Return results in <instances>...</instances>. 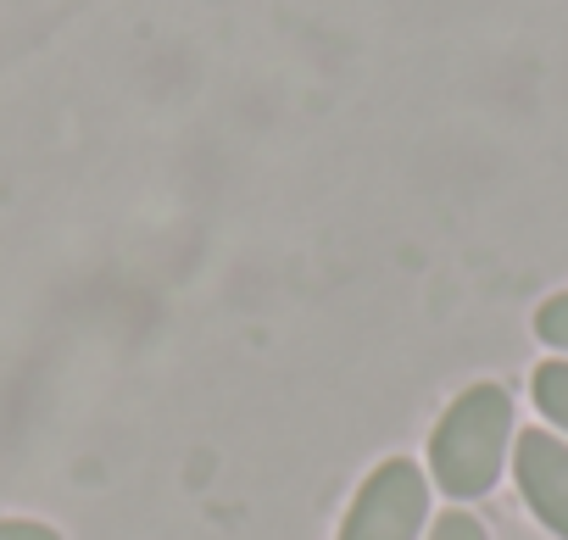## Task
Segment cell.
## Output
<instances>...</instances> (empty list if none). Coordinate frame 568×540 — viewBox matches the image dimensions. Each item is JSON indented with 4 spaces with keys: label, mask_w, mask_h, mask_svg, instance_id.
Here are the masks:
<instances>
[{
    "label": "cell",
    "mask_w": 568,
    "mask_h": 540,
    "mask_svg": "<svg viewBox=\"0 0 568 540\" xmlns=\"http://www.w3.org/2000/svg\"><path fill=\"white\" fill-rule=\"evenodd\" d=\"M513 446V396L501 385H468L429 435V473L446 496L474 501L496 490Z\"/></svg>",
    "instance_id": "6da1fadb"
},
{
    "label": "cell",
    "mask_w": 568,
    "mask_h": 540,
    "mask_svg": "<svg viewBox=\"0 0 568 540\" xmlns=\"http://www.w3.org/2000/svg\"><path fill=\"white\" fill-rule=\"evenodd\" d=\"M424 518H429L424 468L407 462V457H390L363 479V490H357V501L341 523V540H418Z\"/></svg>",
    "instance_id": "7a4b0ae2"
},
{
    "label": "cell",
    "mask_w": 568,
    "mask_h": 540,
    "mask_svg": "<svg viewBox=\"0 0 568 540\" xmlns=\"http://www.w3.org/2000/svg\"><path fill=\"white\" fill-rule=\"evenodd\" d=\"M513 479L524 490V507L557 534L568 540V440L529 429L513 440Z\"/></svg>",
    "instance_id": "3957f363"
},
{
    "label": "cell",
    "mask_w": 568,
    "mask_h": 540,
    "mask_svg": "<svg viewBox=\"0 0 568 540\" xmlns=\"http://www.w3.org/2000/svg\"><path fill=\"white\" fill-rule=\"evenodd\" d=\"M529 390H535V407L568 435V357H551V363H540L535 368V379H529Z\"/></svg>",
    "instance_id": "277c9868"
},
{
    "label": "cell",
    "mask_w": 568,
    "mask_h": 540,
    "mask_svg": "<svg viewBox=\"0 0 568 540\" xmlns=\"http://www.w3.org/2000/svg\"><path fill=\"white\" fill-rule=\"evenodd\" d=\"M535 335H540L551 351H568V291L535 307Z\"/></svg>",
    "instance_id": "5b68a950"
},
{
    "label": "cell",
    "mask_w": 568,
    "mask_h": 540,
    "mask_svg": "<svg viewBox=\"0 0 568 540\" xmlns=\"http://www.w3.org/2000/svg\"><path fill=\"white\" fill-rule=\"evenodd\" d=\"M429 540H490V534H485V523L474 512H440L435 529H429Z\"/></svg>",
    "instance_id": "8992f818"
},
{
    "label": "cell",
    "mask_w": 568,
    "mask_h": 540,
    "mask_svg": "<svg viewBox=\"0 0 568 540\" xmlns=\"http://www.w3.org/2000/svg\"><path fill=\"white\" fill-rule=\"evenodd\" d=\"M0 540H62V534L34 518H0Z\"/></svg>",
    "instance_id": "52a82bcc"
}]
</instances>
